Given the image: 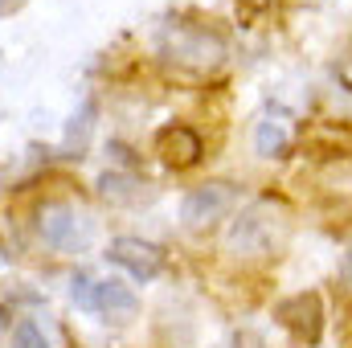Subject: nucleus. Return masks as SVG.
<instances>
[{
  "instance_id": "1",
  "label": "nucleus",
  "mask_w": 352,
  "mask_h": 348,
  "mask_svg": "<svg viewBox=\"0 0 352 348\" xmlns=\"http://www.w3.org/2000/svg\"><path fill=\"white\" fill-rule=\"evenodd\" d=\"M37 238L58 254H87L94 242V221L70 201H45L37 205Z\"/></svg>"
},
{
  "instance_id": "2",
  "label": "nucleus",
  "mask_w": 352,
  "mask_h": 348,
  "mask_svg": "<svg viewBox=\"0 0 352 348\" xmlns=\"http://www.w3.org/2000/svg\"><path fill=\"white\" fill-rule=\"evenodd\" d=\"M238 201H242V188H238V184H230V180H205V184H197V188L184 193V201H180V221H184L188 230H205V226L221 221L226 213H234Z\"/></svg>"
},
{
  "instance_id": "3",
  "label": "nucleus",
  "mask_w": 352,
  "mask_h": 348,
  "mask_svg": "<svg viewBox=\"0 0 352 348\" xmlns=\"http://www.w3.org/2000/svg\"><path fill=\"white\" fill-rule=\"evenodd\" d=\"M164 54L173 62L184 66H197V70H209V66H221L226 62V41L209 29H192V25H176L164 33Z\"/></svg>"
},
{
  "instance_id": "4",
  "label": "nucleus",
  "mask_w": 352,
  "mask_h": 348,
  "mask_svg": "<svg viewBox=\"0 0 352 348\" xmlns=\"http://www.w3.org/2000/svg\"><path fill=\"white\" fill-rule=\"evenodd\" d=\"M278 213L270 209V205H250L238 221H234V230H230V246L238 250V254H266L274 242H278Z\"/></svg>"
},
{
  "instance_id": "5",
  "label": "nucleus",
  "mask_w": 352,
  "mask_h": 348,
  "mask_svg": "<svg viewBox=\"0 0 352 348\" xmlns=\"http://www.w3.org/2000/svg\"><path fill=\"white\" fill-rule=\"evenodd\" d=\"M102 259L115 262V266H123L135 283H152V279L164 270V250H160L156 242H144V238H115Z\"/></svg>"
},
{
  "instance_id": "6",
  "label": "nucleus",
  "mask_w": 352,
  "mask_h": 348,
  "mask_svg": "<svg viewBox=\"0 0 352 348\" xmlns=\"http://www.w3.org/2000/svg\"><path fill=\"white\" fill-rule=\"evenodd\" d=\"M274 320H278L287 332H295L299 340L316 345L320 332H324V303H320V295L299 291V295H291V299H283V303L274 307Z\"/></svg>"
},
{
  "instance_id": "7",
  "label": "nucleus",
  "mask_w": 352,
  "mask_h": 348,
  "mask_svg": "<svg viewBox=\"0 0 352 348\" xmlns=\"http://www.w3.org/2000/svg\"><path fill=\"white\" fill-rule=\"evenodd\" d=\"M156 156L168 164V168H192L201 156H205V144L192 127L184 123H168L156 131Z\"/></svg>"
},
{
  "instance_id": "8",
  "label": "nucleus",
  "mask_w": 352,
  "mask_h": 348,
  "mask_svg": "<svg viewBox=\"0 0 352 348\" xmlns=\"http://www.w3.org/2000/svg\"><path fill=\"white\" fill-rule=\"evenodd\" d=\"M135 312H140V299L127 283L94 279V316H102L107 324H127V320H135Z\"/></svg>"
},
{
  "instance_id": "9",
  "label": "nucleus",
  "mask_w": 352,
  "mask_h": 348,
  "mask_svg": "<svg viewBox=\"0 0 352 348\" xmlns=\"http://www.w3.org/2000/svg\"><path fill=\"white\" fill-rule=\"evenodd\" d=\"M98 197L111 205H144V201H152V188L135 173H102L98 176Z\"/></svg>"
},
{
  "instance_id": "10",
  "label": "nucleus",
  "mask_w": 352,
  "mask_h": 348,
  "mask_svg": "<svg viewBox=\"0 0 352 348\" xmlns=\"http://www.w3.org/2000/svg\"><path fill=\"white\" fill-rule=\"evenodd\" d=\"M94 119H98V107H94V98H82V107L70 115V123H66V135H62V152L66 156H82L90 144V131H94Z\"/></svg>"
},
{
  "instance_id": "11",
  "label": "nucleus",
  "mask_w": 352,
  "mask_h": 348,
  "mask_svg": "<svg viewBox=\"0 0 352 348\" xmlns=\"http://www.w3.org/2000/svg\"><path fill=\"white\" fill-rule=\"evenodd\" d=\"M287 144H291L287 123H274V119H263V123H258V131H254V148H258V156L274 160V156L287 152Z\"/></svg>"
},
{
  "instance_id": "12",
  "label": "nucleus",
  "mask_w": 352,
  "mask_h": 348,
  "mask_svg": "<svg viewBox=\"0 0 352 348\" xmlns=\"http://www.w3.org/2000/svg\"><path fill=\"white\" fill-rule=\"evenodd\" d=\"M70 303H74L78 312H90V316H94V279H90L87 270H78V274L70 279Z\"/></svg>"
},
{
  "instance_id": "13",
  "label": "nucleus",
  "mask_w": 352,
  "mask_h": 348,
  "mask_svg": "<svg viewBox=\"0 0 352 348\" xmlns=\"http://www.w3.org/2000/svg\"><path fill=\"white\" fill-rule=\"evenodd\" d=\"M12 348H50V340H45V332L33 320H21L12 328Z\"/></svg>"
},
{
  "instance_id": "14",
  "label": "nucleus",
  "mask_w": 352,
  "mask_h": 348,
  "mask_svg": "<svg viewBox=\"0 0 352 348\" xmlns=\"http://www.w3.org/2000/svg\"><path fill=\"white\" fill-rule=\"evenodd\" d=\"M336 279H340V287L352 295V246L340 254V270H336Z\"/></svg>"
}]
</instances>
